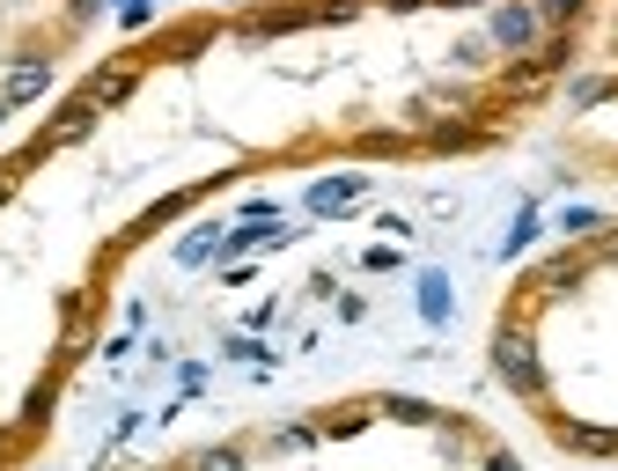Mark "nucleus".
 Here are the masks:
<instances>
[{
	"label": "nucleus",
	"instance_id": "7ed1b4c3",
	"mask_svg": "<svg viewBox=\"0 0 618 471\" xmlns=\"http://www.w3.org/2000/svg\"><path fill=\"white\" fill-rule=\"evenodd\" d=\"M537 37V8H500V45H530Z\"/></svg>",
	"mask_w": 618,
	"mask_h": 471
},
{
	"label": "nucleus",
	"instance_id": "f257e3e1",
	"mask_svg": "<svg viewBox=\"0 0 618 471\" xmlns=\"http://www.w3.org/2000/svg\"><path fill=\"white\" fill-rule=\"evenodd\" d=\"M494 369H500V383H508V391H523V398H537V391H545V376H537V354H530V339H516V332H500Z\"/></svg>",
	"mask_w": 618,
	"mask_h": 471
},
{
	"label": "nucleus",
	"instance_id": "20e7f679",
	"mask_svg": "<svg viewBox=\"0 0 618 471\" xmlns=\"http://www.w3.org/2000/svg\"><path fill=\"white\" fill-rule=\"evenodd\" d=\"M537 15H545V23H574V15H582V0H537Z\"/></svg>",
	"mask_w": 618,
	"mask_h": 471
},
{
	"label": "nucleus",
	"instance_id": "423d86ee",
	"mask_svg": "<svg viewBox=\"0 0 618 471\" xmlns=\"http://www.w3.org/2000/svg\"><path fill=\"white\" fill-rule=\"evenodd\" d=\"M45 82H52L45 66H23V74H15V96H37V89H45Z\"/></svg>",
	"mask_w": 618,
	"mask_h": 471
},
{
	"label": "nucleus",
	"instance_id": "39448f33",
	"mask_svg": "<svg viewBox=\"0 0 618 471\" xmlns=\"http://www.w3.org/2000/svg\"><path fill=\"white\" fill-rule=\"evenodd\" d=\"M199 471H244V457H236V449H207V457H199Z\"/></svg>",
	"mask_w": 618,
	"mask_h": 471
},
{
	"label": "nucleus",
	"instance_id": "0eeeda50",
	"mask_svg": "<svg viewBox=\"0 0 618 471\" xmlns=\"http://www.w3.org/2000/svg\"><path fill=\"white\" fill-rule=\"evenodd\" d=\"M0 119H8V103H0Z\"/></svg>",
	"mask_w": 618,
	"mask_h": 471
},
{
	"label": "nucleus",
	"instance_id": "f03ea898",
	"mask_svg": "<svg viewBox=\"0 0 618 471\" xmlns=\"http://www.w3.org/2000/svg\"><path fill=\"white\" fill-rule=\"evenodd\" d=\"M559 442H567V449H589V457H611L618 449L611 427H559Z\"/></svg>",
	"mask_w": 618,
	"mask_h": 471
}]
</instances>
